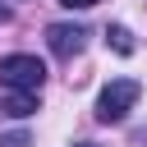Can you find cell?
I'll return each instance as SVG.
<instances>
[{
  "label": "cell",
  "instance_id": "1",
  "mask_svg": "<svg viewBox=\"0 0 147 147\" xmlns=\"http://www.w3.org/2000/svg\"><path fill=\"white\" fill-rule=\"evenodd\" d=\"M138 96H142V83L138 78H110L101 87V96H96V119L101 124H119L138 106Z\"/></svg>",
  "mask_w": 147,
  "mask_h": 147
},
{
  "label": "cell",
  "instance_id": "2",
  "mask_svg": "<svg viewBox=\"0 0 147 147\" xmlns=\"http://www.w3.org/2000/svg\"><path fill=\"white\" fill-rule=\"evenodd\" d=\"M0 83L9 92H41L46 83V64L37 55H5L0 60Z\"/></svg>",
  "mask_w": 147,
  "mask_h": 147
},
{
  "label": "cell",
  "instance_id": "3",
  "mask_svg": "<svg viewBox=\"0 0 147 147\" xmlns=\"http://www.w3.org/2000/svg\"><path fill=\"white\" fill-rule=\"evenodd\" d=\"M83 41H87V32H83L78 23H51V28H46V46H51L60 60L78 55V51H83Z\"/></svg>",
  "mask_w": 147,
  "mask_h": 147
},
{
  "label": "cell",
  "instance_id": "4",
  "mask_svg": "<svg viewBox=\"0 0 147 147\" xmlns=\"http://www.w3.org/2000/svg\"><path fill=\"white\" fill-rule=\"evenodd\" d=\"M0 110H5V115H14V119H28V115L37 110V92H9Z\"/></svg>",
  "mask_w": 147,
  "mask_h": 147
},
{
  "label": "cell",
  "instance_id": "5",
  "mask_svg": "<svg viewBox=\"0 0 147 147\" xmlns=\"http://www.w3.org/2000/svg\"><path fill=\"white\" fill-rule=\"evenodd\" d=\"M106 41H110L119 55H133V32H129V28H119V23H115V28H106Z\"/></svg>",
  "mask_w": 147,
  "mask_h": 147
},
{
  "label": "cell",
  "instance_id": "6",
  "mask_svg": "<svg viewBox=\"0 0 147 147\" xmlns=\"http://www.w3.org/2000/svg\"><path fill=\"white\" fill-rule=\"evenodd\" d=\"M0 147H32V142H28V133H5Z\"/></svg>",
  "mask_w": 147,
  "mask_h": 147
},
{
  "label": "cell",
  "instance_id": "7",
  "mask_svg": "<svg viewBox=\"0 0 147 147\" xmlns=\"http://www.w3.org/2000/svg\"><path fill=\"white\" fill-rule=\"evenodd\" d=\"M60 5H64V9H92L96 0H60Z\"/></svg>",
  "mask_w": 147,
  "mask_h": 147
},
{
  "label": "cell",
  "instance_id": "8",
  "mask_svg": "<svg viewBox=\"0 0 147 147\" xmlns=\"http://www.w3.org/2000/svg\"><path fill=\"white\" fill-rule=\"evenodd\" d=\"M0 23H9V9H5V5H0Z\"/></svg>",
  "mask_w": 147,
  "mask_h": 147
},
{
  "label": "cell",
  "instance_id": "9",
  "mask_svg": "<svg viewBox=\"0 0 147 147\" xmlns=\"http://www.w3.org/2000/svg\"><path fill=\"white\" fill-rule=\"evenodd\" d=\"M74 147H96V142H74Z\"/></svg>",
  "mask_w": 147,
  "mask_h": 147
}]
</instances>
